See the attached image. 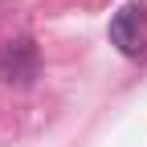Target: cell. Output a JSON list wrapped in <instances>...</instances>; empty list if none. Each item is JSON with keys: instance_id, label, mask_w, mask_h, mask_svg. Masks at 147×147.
<instances>
[{"instance_id": "7a4b0ae2", "label": "cell", "mask_w": 147, "mask_h": 147, "mask_svg": "<svg viewBox=\"0 0 147 147\" xmlns=\"http://www.w3.org/2000/svg\"><path fill=\"white\" fill-rule=\"evenodd\" d=\"M143 25H147L143 8L139 4H123L115 16H110V45H119V53L135 57L139 45H143Z\"/></svg>"}, {"instance_id": "6da1fadb", "label": "cell", "mask_w": 147, "mask_h": 147, "mask_svg": "<svg viewBox=\"0 0 147 147\" xmlns=\"http://www.w3.org/2000/svg\"><path fill=\"white\" fill-rule=\"evenodd\" d=\"M37 69H41V53H37V45L29 41V37H16V41L0 45V78H4L8 86H16V90L33 86Z\"/></svg>"}]
</instances>
